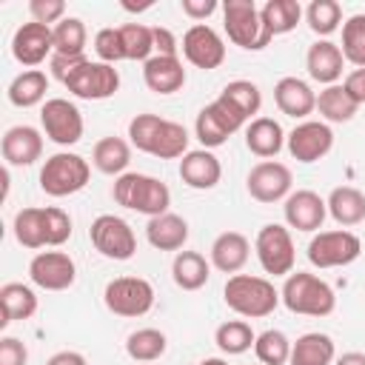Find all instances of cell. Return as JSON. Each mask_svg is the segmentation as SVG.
<instances>
[{
	"instance_id": "obj_1",
	"label": "cell",
	"mask_w": 365,
	"mask_h": 365,
	"mask_svg": "<svg viewBox=\"0 0 365 365\" xmlns=\"http://www.w3.org/2000/svg\"><path fill=\"white\" fill-rule=\"evenodd\" d=\"M128 140L137 151H145L157 160H177L188 154L185 125L165 120L160 114H137L128 123Z\"/></svg>"
},
{
	"instance_id": "obj_2",
	"label": "cell",
	"mask_w": 365,
	"mask_h": 365,
	"mask_svg": "<svg viewBox=\"0 0 365 365\" xmlns=\"http://www.w3.org/2000/svg\"><path fill=\"white\" fill-rule=\"evenodd\" d=\"M111 197L117 200V205L123 208H131L137 214H145L148 220L151 217H160L168 211L171 205V191L163 180L151 177V174H140V171H125L114 180V188H111Z\"/></svg>"
},
{
	"instance_id": "obj_3",
	"label": "cell",
	"mask_w": 365,
	"mask_h": 365,
	"mask_svg": "<svg viewBox=\"0 0 365 365\" xmlns=\"http://www.w3.org/2000/svg\"><path fill=\"white\" fill-rule=\"evenodd\" d=\"M279 299L291 314H302V317H328L336 308L334 288L322 277L308 271H297V274L291 271L282 282Z\"/></svg>"
},
{
	"instance_id": "obj_4",
	"label": "cell",
	"mask_w": 365,
	"mask_h": 365,
	"mask_svg": "<svg viewBox=\"0 0 365 365\" xmlns=\"http://www.w3.org/2000/svg\"><path fill=\"white\" fill-rule=\"evenodd\" d=\"M222 299L225 305L248 319H259L274 314V308L282 302L279 291L274 288V282H268L265 277H251V274H234L228 277L225 288H222Z\"/></svg>"
},
{
	"instance_id": "obj_5",
	"label": "cell",
	"mask_w": 365,
	"mask_h": 365,
	"mask_svg": "<svg viewBox=\"0 0 365 365\" xmlns=\"http://www.w3.org/2000/svg\"><path fill=\"white\" fill-rule=\"evenodd\" d=\"M91 165L74 151H57L51 154L40 168V188L48 197H71L88 185Z\"/></svg>"
},
{
	"instance_id": "obj_6",
	"label": "cell",
	"mask_w": 365,
	"mask_h": 365,
	"mask_svg": "<svg viewBox=\"0 0 365 365\" xmlns=\"http://www.w3.org/2000/svg\"><path fill=\"white\" fill-rule=\"evenodd\" d=\"M222 26H225L228 40L245 51H259L271 43V34L265 31L254 0H225L222 3Z\"/></svg>"
},
{
	"instance_id": "obj_7",
	"label": "cell",
	"mask_w": 365,
	"mask_h": 365,
	"mask_svg": "<svg viewBox=\"0 0 365 365\" xmlns=\"http://www.w3.org/2000/svg\"><path fill=\"white\" fill-rule=\"evenodd\" d=\"M154 285L145 277H117L106 285L103 302L117 317H145L154 308Z\"/></svg>"
},
{
	"instance_id": "obj_8",
	"label": "cell",
	"mask_w": 365,
	"mask_h": 365,
	"mask_svg": "<svg viewBox=\"0 0 365 365\" xmlns=\"http://www.w3.org/2000/svg\"><path fill=\"white\" fill-rule=\"evenodd\" d=\"M254 251H257V259L262 265L265 274H274V277H288L294 271V259H297V251H294V240H291V231L279 222H268L257 231V240H254Z\"/></svg>"
},
{
	"instance_id": "obj_9",
	"label": "cell",
	"mask_w": 365,
	"mask_h": 365,
	"mask_svg": "<svg viewBox=\"0 0 365 365\" xmlns=\"http://www.w3.org/2000/svg\"><path fill=\"white\" fill-rule=\"evenodd\" d=\"M362 254V240L354 231H319L308 242V262L317 268H342Z\"/></svg>"
},
{
	"instance_id": "obj_10",
	"label": "cell",
	"mask_w": 365,
	"mask_h": 365,
	"mask_svg": "<svg viewBox=\"0 0 365 365\" xmlns=\"http://www.w3.org/2000/svg\"><path fill=\"white\" fill-rule=\"evenodd\" d=\"M63 86L80 100H108L120 88V74L108 63L86 60L63 80Z\"/></svg>"
},
{
	"instance_id": "obj_11",
	"label": "cell",
	"mask_w": 365,
	"mask_h": 365,
	"mask_svg": "<svg viewBox=\"0 0 365 365\" xmlns=\"http://www.w3.org/2000/svg\"><path fill=\"white\" fill-rule=\"evenodd\" d=\"M88 240L106 259H117V262L131 259L137 251V237L131 225L114 214H100L88 228Z\"/></svg>"
},
{
	"instance_id": "obj_12",
	"label": "cell",
	"mask_w": 365,
	"mask_h": 365,
	"mask_svg": "<svg viewBox=\"0 0 365 365\" xmlns=\"http://www.w3.org/2000/svg\"><path fill=\"white\" fill-rule=\"evenodd\" d=\"M248 120L242 114H237L222 97H217L214 103H208L205 108H200L197 120H194V134L202 143V148H220L234 131H240Z\"/></svg>"
},
{
	"instance_id": "obj_13",
	"label": "cell",
	"mask_w": 365,
	"mask_h": 365,
	"mask_svg": "<svg viewBox=\"0 0 365 365\" xmlns=\"http://www.w3.org/2000/svg\"><path fill=\"white\" fill-rule=\"evenodd\" d=\"M40 123H43V131L51 143L57 145H74L83 140V114L74 103L63 100V97H51L43 103L40 108Z\"/></svg>"
},
{
	"instance_id": "obj_14",
	"label": "cell",
	"mask_w": 365,
	"mask_h": 365,
	"mask_svg": "<svg viewBox=\"0 0 365 365\" xmlns=\"http://www.w3.org/2000/svg\"><path fill=\"white\" fill-rule=\"evenodd\" d=\"M285 145L297 163H317L334 148V131L322 120H302L285 137Z\"/></svg>"
},
{
	"instance_id": "obj_15",
	"label": "cell",
	"mask_w": 365,
	"mask_h": 365,
	"mask_svg": "<svg viewBox=\"0 0 365 365\" xmlns=\"http://www.w3.org/2000/svg\"><path fill=\"white\" fill-rule=\"evenodd\" d=\"M29 277L43 291H66L77 279V265L66 251H40L29 262Z\"/></svg>"
},
{
	"instance_id": "obj_16",
	"label": "cell",
	"mask_w": 365,
	"mask_h": 365,
	"mask_svg": "<svg viewBox=\"0 0 365 365\" xmlns=\"http://www.w3.org/2000/svg\"><path fill=\"white\" fill-rule=\"evenodd\" d=\"M291 168L285 163H277V160H262L257 163L248 177H245V185H248V194L257 200V202H279L291 194Z\"/></svg>"
},
{
	"instance_id": "obj_17",
	"label": "cell",
	"mask_w": 365,
	"mask_h": 365,
	"mask_svg": "<svg viewBox=\"0 0 365 365\" xmlns=\"http://www.w3.org/2000/svg\"><path fill=\"white\" fill-rule=\"evenodd\" d=\"M185 60L202 71H211V68H220L222 60H225V43L222 37L205 26V23H194L185 34H182V43H180Z\"/></svg>"
},
{
	"instance_id": "obj_18",
	"label": "cell",
	"mask_w": 365,
	"mask_h": 365,
	"mask_svg": "<svg viewBox=\"0 0 365 365\" xmlns=\"http://www.w3.org/2000/svg\"><path fill=\"white\" fill-rule=\"evenodd\" d=\"M11 54L20 66L26 68H34L40 66L46 57L54 54V34H51V26H43V23H23L14 37H11Z\"/></svg>"
},
{
	"instance_id": "obj_19",
	"label": "cell",
	"mask_w": 365,
	"mask_h": 365,
	"mask_svg": "<svg viewBox=\"0 0 365 365\" xmlns=\"http://www.w3.org/2000/svg\"><path fill=\"white\" fill-rule=\"evenodd\" d=\"M282 214H285V222L297 231H319L322 222H325V214H328V205L325 200L311 191V188H299V191H291L285 197V205H282Z\"/></svg>"
},
{
	"instance_id": "obj_20",
	"label": "cell",
	"mask_w": 365,
	"mask_h": 365,
	"mask_svg": "<svg viewBox=\"0 0 365 365\" xmlns=\"http://www.w3.org/2000/svg\"><path fill=\"white\" fill-rule=\"evenodd\" d=\"M274 103L282 114L294 117V120H305L308 114L317 111V94L314 88L299 80V77H282L274 86Z\"/></svg>"
},
{
	"instance_id": "obj_21",
	"label": "cell",
	"mask_w": 365,
	"mask_h": 365,
	"mask_svg": "<svg viewBox=\"0 0 365 365\" xmlns=\"http://www.w3.org/2000/svg\"><path fill=\"white\" fill-rule=\"evenodd\" d=\"M0 148L9 165H31L43 154V134L34 125H11L3 134Z\"/></svg>"
},
{
	"instance_id": "obj_22",
	"label": "cell",
	"mask_w": 365,
	"mask_h": 365,
	"mask_svg": "<svg viewBox=\"0 0 365 365\" xmlns=\"http://www.w3.org/2000/svg\"><path fill=\"white\" fill-rule=\"evenodd\" d=\"M220 177H222V165L214 157V151H208V148H194L180 160V180L188 188L208 191L220 182Z\"/></svg>"
},
{
	"instance_id": "obj_23",
	"label": "cell",
	"mask_w": 365,
	"mask_h": 365,
	"mask_svg": "<svg viewBox=\"0 0 365 365\" xmlns=\"http://www.w3.org/2000/svg\"><path fill=\"white\" fill-rule=\"evenodd\" d=\"M143 83L154 94H174L185 86V68L180 57H163L154 54L143 63Z\"/></svg>"
},
{
	"instance_id": "obj_24",
	"label": "cell",
	"mask_w": 365,
	"mask_h": 365,
	"mask_svg": "<svg viewBox=\"0 0 365 365\" xmlns=\"http://www.w3.org/2000/svg\"><path fill=\"white\" fill-rule=\"evenodd\" d=\"M342 66H345L342 48L331 40H317L305 54V68H308L311 80H317L322 86H336V80L342 77Z\"/></svg>"
},
{
	"instance_id": "obj_25",
	"label": "cell",
	"mask_w": 365,
	"mask_h": 365,
	"mask_svg": "<svg viewBox=\"0 0 365 365\" xmlns=\"http://www.w3.org/2000/svg\"><path fill=\"white\" fill-rule=\"evenodd\" d=\"M248 254H251V242L240 231H222L211 242V265L222 274H237L248 262Z\"/></svg>"
},
{
	"instance_id": "obj_26",
	"label": "cell",
	"mask_w": 365,
	"mask_h": 365,
	"mask_svg": "<svg viewBox=\"0 0 365 365\" xmlns=\"http://www.w3.org/2000/svg\"><path fill=\"white\" fill-rule=\"evenodd\" d=\"M245 145H248L251 154H257L262 160H271L282 151L285 131L274 117H254L245 128Z\"/></svg>"
},
{
	"instance_id": "obj_27",
	"label": "cell",
	"mask_w": 365,
	"mask_h": 365,
	"mask_svg": "<svg viewBox=\"0 0 365 365\" xmlns=\"http://www.w3.org/2000/svg\"><path fill=\"white\" fill-rule=\"evenodd\" d=\"M145 237L157 251H180L185 245V240H188V222L180 214L165 211V214L148 220Z\"/></svg>"
},
{
	"instance_id": "obj_28",
	"label": "cell",
	"mask_w": 365,
	"mask_h": 365,
	"mask_svg": "<svg viewBox=\"0 0 365 365\" xmlns=\"http://www.w3.org/2000/svg\"><path fill=\"white\" fill-rule=\"evenodd\" d=\"M334 359H336L334 339L328 334L308 331V334L297 336V342L291 345L288 365H334Z\"/></svg>"
},
{
	"instance_id": "obj_29",
	"label": "cell",
	"mask_w": 365,
	"mask_h": 365,
	"mask_svg": "<svg viewBox=\"0 0 365 365\" xmlns=\"http://www.w3.org/2000/svg\"><path fill=\"white\" fill-rule=\"evenodd\" d=\"M325 205H328V214L345 228L365 222V194L354 185H336L328 194Z\"/></svg>"
},
{
	"instance_id": "obj_30",
	"label": "cell",
	"mask_w": 365,
	"mask_h": 365,
	"mask_svg": "<svg viewBox=\"0 0 365 365\" xmlns=\"http://www.w3.org/2000/svg\"><path fill=\"white\" fill-rule=\"evenodd\" d=\"M91 163L100 174L120 177V174H125V168L131 163V145L123 137H103L91 148Z\"/></svg>"
},
{
	"instance_id": "obj_31",
	"label": "cell",
	"mask_w": 365,
	"mask_h": 365,
	"mask_svg": "<svg viewBox=\"0 0 365 365\" xmlns=\"http://www.w3.org/2000/svg\"><path fill=\"white\" fill-rule=\"evenodd\" d=\"M171 277L182 291H200L211 277V262L200 251H177L171 262Z\"/></svg>"
},
{
	"instance_id": "obj_32",
	"label": "cell",
	"mask_w": 365,
	"mask_h": 365,
	"mask_svg": "<svg viewBox=\"0 0 365 365\" xmlns=\"http://www.w3.org/2000/svg\"><path fill=\"white\" fill-rule=\"evenodd\" d=\"M0 308H3V325L23 322L37 314V294L23 282H6L0 288Z\"/></svg>"
},
{
	"instance_id": "obj_33",
	"label": "cell",
	"mask_w": 365,
	"mask_h": 365,
	"mask_svg": "<svg viewBox=\"0 0 365 365\" xmlns=\"http://www.w3.org/2000/svg\"><path fill=\"white\" fill-rule=\"evenodd\" d=\"M46 91H48V77L46 71L40 68H26L20 71L11 83H9V103L17 106V108H31V106H40L46 100Z\"/></svg>"
},
{
	"instance_id": "obj_34",
	"label": "cell",
	"mask_w": 365,
	"mask_h": 365,
	"mask_svg": "<svg viewBox=\"0 0 365 365\" xmlns=\"http://www.w3.org/2000/svg\"><path fill=\"white\" fill-rule=\"evenodd\" d=\"M259 17H262V26L265 31L271 34V40L277 34H288L297 29L299 17H302V6L297 0H268L262 9H259Z\"/></svg>"
},
{
	"instance_id": "obj_35",
	"label": "cell",
	"mask_w": 365,
	"mask_h": 365,
	"mask_svg": "<svg viewBox=\"0 0 365 365\" xmlns=\"http://www.w3.org/2000/svg\"><path fill=\"white\" fill-rule=\"evenodd\" d=\"M14 237L23 248H46L48 237H46V208L29 205L20 208L14 214Z\"/></svg>"
},
{
	"instance_id": "obj_36",
	"label": "cell",
	"mask_w": 365,
	"mask_h": 365,
	"mask_svg": "<svg viewBox=\"0 0 365 365\" xmlns=\"http://www.w3.org/2000/svg\"><path fill=\"white\" fill-rule=\"evenodd\" d=\"M356 103L351 100V94L345 91V86H325L317 94V111L322 114V120L328 123H348L356 114Z\"/></svg>"
},
{
	"instance_id": "obj_37",
	"label": "cell",
	"mask_w": 365,
	"mask_h": 365,
	"mask_svg": "<svg viewBox=\"0 0 365 365\" xmlns=\"http://www.w3.org/2000/svg\"><path fill=\"white\" fill-rule=\"evenodd\" d=\"M165 348H168V339L157 328H140V331L128 334V339H125V354L134 362H154L165 354Z\"/></svg>"
},
{
	"instance_id": "obj_38",
	"label": "cell",
	"mask_w": 365,
	"mask_h": 365,
	"mask_svg": "<svg viewBox=\"0 0 365 365\" xmlns=\"http://www.w3.org/2000/svg\"><path fill=\"white\" fill-rule=\"evenodd\" d=\"M214 342H217V348H220L222 354L240 356V354H245V351L257 342V334L251 331L248 322H242V319H228V322H222V325L214 331Z\"/></svg>"
},
{
	"instance_id": "obj_39",
	"label": "cell",
	"mask_w": 365,
	"mask_h": 365,
	"mask_svg": "<svg viewBox=\"0 0 365 365\" xmlns=\"http://www.w3.org/2000/svg\"><path fill=\"white\" fill-rule=\"evenodd\" d=\"M54 34V54H66V57H77L86 54V23L80 17H66L57 26H51Z\"/></svg>"
},
{
	"instance_id": "obj_40",
	"label": "cell",
	"mask_w": 365,
	"mask_h": 365,
	"mask_svg": "<svg viewBox=\"0 0 365 365\" xmlns=\"http://www.w3.org/2000/svg\"><path fill=\"white\" fill-rule=\"evenodd\" d=\"M220 97H222L237 114H242L245 120H251V117L259 111V106H262V94H259L257 83H251V80H231V83L220 91Z\"/></svg>"
},
{
	"instance_id": "obj_41",
	"label": "cell",
	"mask_w": 365,
	"mask_h": 365,
	"mask_svg": "<svg viewBox=\"0 0 365 365\" xmlns=\"http://www.w3.org/2000/svg\"><path fill=\"white\" fill-rule=\"evenodd\" d=\"M291 339L277 331V328H268L262 334H257V342H254V354L262 365H288L291 359Z\"/></svg>"
},
{
	"instance_id": "obj_42",
	"label": "cell",
	"mask_w": 365,
	"mask_h": 365,
	"mask_svg": "<svg viewBox=\"0 0 365 365\" xmlns=\"http://www.w3.org/2000/svg\"><path fill=\"white\" fill-rule=\"evenodd\" d=\"M120 37H123V48H125V60H151L154 54V29L143 26V23H125L120 26Z\"/></svg>"
},
{
	"instance_id": "obj_43",
	"label": "cell",
	"mask_w": 365,
	"mask_h": 365,
	"mask_svg": "<svg viewBox=\"0 0 365 365\" xmlns=\"http://www.w3.org/2000/svg\"><path fill=\"white\" fill-rule=\"evenodd\" d=\"M342 57L356 66V68H365V14H351L345 23H342Z\"/></svg>"
},
{
	"instance_id": "obj_44",
	"label": "cell",
	"mask_w": 365,
	"mask_h": 365,
	"mask_svg": "<svg viewBox=\"0 0 365 365\" xmlns=\"http://www.w3.org/2000/svg\"><path fill=\"white\" fill-rule=\"evenodd\" d=\"M305 20H308V26H311L314 34L328 37V34H334V31L339 29V23H342V9H339L336 0H314V3L305 9Z\"/></svg>"
},
{
	"instance_id": "obj_45",
	"label": "cell",
	"mask_w": 365,
	"mask_h": 365,
	"mask_svg": "<svg viewBox=\"0 0 365 365\" xmlns=\"http://www.w3.org/2000/svg\"><path fill=\"white\" fill-rule=\"evenodd\" d=\"M94 51L100 57V63H120L125 60V48H123V37H120V29H100L94 34Z\"/></svg>"
},
{
	"instance_id": "obj_46",
	"label": "cell",
	"mask_w": 365,
	"mask_h": 365,
	"mask_svg": "<svg viewBox=\"0 0 365 365\" xmlns=\"http://www.w3.org/2000/svg\"><path fill=\"white\" fill-rule=\"evenodd\" d=\"M46 237L48 245H63L71 237V217L57 205H46Z\"/></svg>"
},
{
	"instance_id": "obj_47",
	"label": "cell",
	"mask_w": 365,
	"mask_h": 365,
	"mask_svg": "<svg viewBox=\"0 0 365 365\" xmlns=\"http://www.w3.org/2000/svg\"><path fill=\"white\" fill-rule=\"evenodd\" d=\"M29 14L34 23H43V26H57L60 20H66V3L63 0H31L29 3Z\"/></svg>"
},
{
	"instance_id": "obj_48",
	"label": "cell",
	"mask_w": 365,
	"mask_h": 365,
	"mask_svg": "<svg viewBox=\"0 0 365 365\" xmlns=\"http://www.w3.org/2000/svg\"><path fill=\"white\" fill-rule=\"evenodd\" d=\"M29 351L17 336H3L0 339V365H26Z\"/></svg>"
},
{
	"instance_id": "obj_49",
	"label": "cell",
	"mask_w": 365,
	"mask_h": 365,
	"mask_svg": "<svg viewBox=\"0 0 365 365\" xmlns=\"http://www.w3.org/2000/svg\"><path fill=\"white\" fill-rule=\"evenodd\" d=\"M154 51L163 54V57H177L180 51V43L174 37L171 29H163V26H154Z\"/></svg>"
},
{
	"instance_id": "obj_50",
	"label": "cell",
	"mask_w": 365,
	"mask_h": 365,
	"mask_svg": "<svg viewBox=\"0 0 365 365\" xmlns=\"http://www.w3.org/2000/svg\"><path fill=\"white\" fill-rule=\"evenodd\" d=\"M182 6V14L185 17H191V20H205V17H211L220 6H217V0H182L180 3Z\"/></svg>"
},
{
	"instance_id": "obj_51",
	"label": "cell",
	"mask_w": 365,
	"mask_h": 365,
	"mask_svg": "<svg viewBox=\"0 0 365 365\" xmlns=\"http://www.w3.org/2000/svg\"><path fill=\"white\" fill-rule=\"evenodd\" d=\"M345 91L351 94V100L356 106H365V68H354L348 77H345Z\"/></svg>"
},
{
	"instance_id": "obj_52",
	"label": "cell",
	"mask_w": 365,
	"mask_h": 365,
	"mask_svg": "<svg viewBox=\"0 0 365 365\" xmlns=\"http://www.w3.org/2000/svg\"><path fill=\"white\" fill-rule=\"evenodd\" d=\"M46 365H88V362H86V356L77 354V351H57Z\"/></svg>"
},
{
	"instance_id": "obj_53",
	"label": "cell",
	"mask_w": 365,
	"mask_h": 365,
	"mask_svg": "<svg viewBox=\"0 0 365 365\" xmlns=\"http://www.w3.org/2000/svg\"><path fill=\"white\" fill-rule=\"evenodd\" d=\"M334 365H365V354L348 351V354H342L339 359H334Z\"/></svg>"
},
{
	"instance_id": "obj_54",
	"label": "cell",
	"mask_w": 365,
	"mask_h": 365,
	"mask_svg": "<svg viewBox=\"0 0 365 365\" xmlns=\"http://www.w3.org/2000/svg\"><path fill=\"white\" fill-rule=\"evenodd\" d=\"M200 365H228L225 359H220V356H208V359H202Z\"/></svg>"
}]
</instances>
